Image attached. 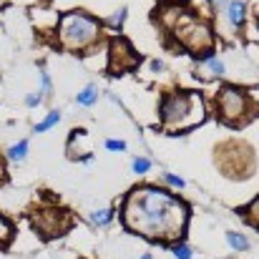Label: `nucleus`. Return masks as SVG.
I'll return each mask as SVG.
<instances>
[{
	"mask_svg": "<svg viewBox=\"0 0 259 259\" xmlns=\"http://www.w3.org/2000/svg\"><path fill=\"white\" fill-rule=\"evenodd\" d=\"M186 206L171 194L159 189H136L123 209V219L128 229L149 237V239H171L184 232Z\"/></svg>",
	"mask_w": 259,
	"mask_h": 259,
	"instance_id": "nucleus-1",
	"label": "nucleus"
},
{
	"mask_svg": "<svg viewBox=\"0 0 259 259\" xmlns=\"http://www.w3.org/2000/svg\"><path fill=\"white\" fill-rule=\"evenodd\" d=\"M161 118L169 128H189L204 121V103L196 93H174L161 103Z\"/></svg>",
	"mask_w": 259,
	"mask_h": 259,
	"instance_id": "nucleus-2",
	"label": "nucleus"
},
{
	"mask_svg": "<svg viewBox=\"0 0 259 259\" xmlns=\"http://www.w3.org/2000/svg\"><path fill=\"white\" fill-rule=\"evenodd\" d=\"M98 38V23L83 13H68L61 20V43L71 51H83Z\"/></svg>",
	"mask_w": 259,
	"mask_h": 259,
	"instance_id": "nucleus-3",
	"label": "nucleus"
},
{
	"mask_svg": "<svg viewBox=\"0 0 259 259\" xmlns=\"http://www.w3.org/2000/svg\"><path fill=\"white\" fill-rule=\"evenodd\" d=\"M217 106H219V113H222V118H224L227 123H239V121H244V116L249 113V101H247V96L239 93V91H234V88L222 91Z\"/></svg>",
	"mask_w": 259,
	"mask_h": 259,
	"instance_id": "nucleus-4",
	"label": "nucleus"
},
{
	"mask_svg": "<svg viewBox=\"0 0 259 259\" xmlns=\"http://www.w3.org/2000/svg\"><path fill=\"white\" fill-rule=\"evenodd\" d=\"M227 18H229V23H232L234 28H239L242 20H244V5H242L239 0H232V3L227 5Z\"/></svg>",
	"mask_w": 259,
	"mask_h": 259,
	"instance_id": "nucleus-5",
	"label": "nucleus"
},
{
	"mask_svg": "<svg viewBox=\"0 0 259 259\" xmlns=\"http://www.w3.org/2000/svg\"><path fill=\"white\" fill-rule=\"evenodd\" d=\"M76 98H78V103H81V106H93V103L98 101V91H96L93 86H86L78 96H76Z\"/></svg>",
	"mask_w": 259,
	"mask_h": 259,
	"instance_id": "nucleus-6",
	"label": "nucleus"
},
{
	"mask_svg": "<svg viewBox=\"0 0 259 259\" xmlns=\"http://www.w3.org/2000/svg\"><path fill=\"white\" fill-rule=\"evenodd\" d=\"M8 156H10L13 161H23V159L28 156V141H20V144H15V146H10V151H8Z\"/></svg>",
	"mask_w": 259,
	"mask_h": 259,
	"instance_id": "nucleus-7",
	"label": "nucleus"
},
{
	"mask_svg": "<svg viewBox=\"0 0 259 259\" xmlns=\"http://www.w3.org/2000/svg\"><path fill=\"white\" fill-rule=\"evenodd\" d=\"M204 66L211 71V76H222V73H224V63H222L217 56H206V58H204Z\"/></svg>",
	"mask_w": 259,
	"mask_h": 259,
	"instance_id": "nucleus-8",
	"label": "nucleus"
},
{
	"mask_svg": "<svg viewBox=\"0 0 259 259\" xmlns=\"http://www.w3.org/2000/svg\"><path fill=\"white\" fill-rule=\"evenodd\" d=\"M58 121H61V113H58V111H53V113H51L46 121H40V123L35 126V131H48V128H53Z\"/></svg>",
	"mask_w": 259,
	"mask_h": 259,
	"instance_id": "nucleus-9",
	"label": "nucleus"
},
{
	"mask_svg": "<svg viewBox=\"0 0 259 259\" xmlns=\"http://www.w3.org/2000/svg\"><path fill=\"white\" fill-rule=\"evenodd\" d=\"M227 239H229V244H232L234 249H247V247H249V242H247L242 234H237V232H229Z\"/></svg>",
	"mask_w": 259,
	"mask_h": 259,
	"instance_id": "nucleus-10",
	"label": "nucleus"
},
{
	"mask_svg": "<svg viewBox=\"0 0 259 259\" xmlns=\"http://www.w3.org/2000/svg\"><path fill=\"white\" fill-rule=\"evenodd\" d=\"M111 217H113V214H111V209H101V211H96V214H93V224H101V227H103V224H108V222H111Z\"/></svg>",
	"mask_w": 259,
	"mask_h": 259,
	"instance_id": "nucleus-11",
	"label": "nucleus"
},
{
	"mask_svg": "<svg viewBox=\"0 0 259 259\" xmlns=\"http://www.w3.org/2000/svg\"><path fill=\"white\" fill-rule=\"evenodd\" d=\"M131 166H134V171L136 174H146L149 169H151V161H149V159H134Z\"/></svg>",
	"mask_w": 259,
	"mask_h": 259,
	"instance_id": "nucleus-12",
	"label": "nucleus"
},
{
	"mask_svg": "<svg viewBox=\"0 0 259 259\" xmlns=\"http://www.w3.org/2000/svg\"><path fill=\"white\" fill-rule=\"evenodd\" d=\"M174 257L176 259H191V249H189L186 244H181V247L174 249Z\"/></svg>",
	"mask_w": 259,
	"mask_h": 259,
	"instance_id": "nucleus-13",
	"label": "nucleus"
},
{
	"mask_svg": "<svg viewBox=\"0 0 259 259\" xmlns=\"http://www.w3.org/2000/svg\"><path fill=\"white\" fill-rule=\"evenodd\" d=\"M5 239H10V224L0 217V242H5Z\"/></svg>",
	"mask_w": 259,
	"mask_h": 259,
	"instance_id": "nucleus-14",
	"label": "nucleus"
},
{
	"mask_svg": "<svg viewBox=\"0 0 259 259\" xmlns=\"http://www.w3.org/2000/svg\"><path fill=\"white\" fill-rule=\"evenodd\" d=\"M106 149H108V151H123V149H126V144H123V141H113V139H111V141H106Z\"/></svg>",
	"mask_w": 259,
	"mask_h": 259,
	"instance_id": "nucleus-15",
	"label": "nucleus"
},
{
	"mask_svg": "<svg viewBox=\"0 0 259 259\" xmlns=\"http://www.w3.org/2000/svg\"><path fill=\"white\" fill-rule=\"evenodd\" d=\"M164 179H166V181H169V184H171V186H179V189H181V186H184V179H179V176H174V174H166V176H164Z\"/></svg>",
	"mask_w": 259,
	"mask_h": 259,
	"instance_id": "nucleus-16",
	"label": "nucleus"
},
{
	"mask_svg": "<svg viewBox=\"0 0 259 259\" xmlns=\"http://www.w3.org/2000/svg\"><path fill=\"white\" fill-rule=\"evenodd\" d=\"M123 18H126V10H118V15H113V18H111V23H113V25H121V23H123Z\"/></svg>",
	"mask_w": 259,
	"mask_h": 259,
	"instance_id": "nucleus-17",
	"label": "nucleus"
},
{
	"mask_svg": "<svg viewBox=\"0 0 259 259\" xmlns=\"http://www.w3.org/2000/svg\"><path fill=\"white\" fill-rule=\"evenodd\" d=\"M40 101H43V96H28V98H25V103H28V106H38Z\"/></svg>",
	"mask_w": 259,
	"mask_h": 259,
	"instance_id": "nucleus-18",
	"label": "nucleus"
},
{
	"mask_svg": "<svg viewBox=\"0 0 259 259\" xmlns=\"http://www.w3.org/2000/svg\"><path fill=\"white\" fill-rule=\"evenodd\" d=\"M211 3H224V0H211Z\"/></svg>",
	"mask_w": 259,
	"mask_h": 259,
	"instance_id": "nucleus-19",
	"label": "nucleus"
}]
</instances>
